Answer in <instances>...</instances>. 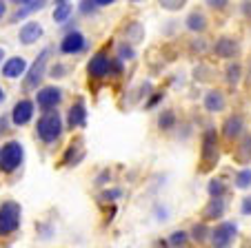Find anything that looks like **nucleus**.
I'll return each instance as SVG.
<instances>
[{"label": "nucleus", "mask_w": 251, "mask_h": 248, "mask_svg": "<svg viewBox=\"0 0 251 248\" xmlns=\"http://www.w3.org/2000/svg\"><path fill=\"white\" fill-rule=\"evenodd\" d=\"M225 191H227V186H225L223 180H218V178L209 180L207 193H209V197H211V200H223V197H225Z\"/></svg>", "instance_id": "26"}, {"label": "nucleus", "mask_w": 251, "mask_h": 248, "mask_svg": "<svg viewBox=\"0 0 251 248\" xmlns=\"http://www.w3.org/2000/svg\"><path fill=\"white\" fill-rule=\"evenodd\" d=\"M240 51V43H238V38L233 36H220L216 43H213V53L223 60H233Z\"/></svg>", "instance_id": "11"}, {"label": "nucleus", "mask_w": 251, "mask_h": 248, "mask_svg": "<svg viewBox=\"0 0 251 248\" xmlns=\"http://www.w3.org/2000/svg\"><path fill=\"white\" fill-rule=\"evenodd\" d=\"M2 58H5V49L0 47V62H2Z\"/></svg>", "instance_id": "41"}, {"label": "nucleus", "mask_w": 251, "mask_h": 248, "mask_svg": "<svg viewBox=\"0 0 251 248\" xmlns=\"http://www.w3.org/2000/svg\"><path fill=\"white\" fill-rule=\"evenodd\" d=\"M118 60H123V62H129V60H133L136 58V49L131 47V45H127V43H120L118 45Z\"/></svg>", "instance_id": "30"}, {"label": "nucleus", "mask_w": 251, "mask_h": 248, "mask_svg": "<svg viewBox=\"0 0 251 248\" xmlns=\"http://www.w3.org/2000/svg\"><path fill=\"white\" fill-rule=\"evenodd\" d=\"M245 78H247V82L251 85V60H249V65H247V73H245Z\"/></svg>", "instance_id": "39"}, {"label": "nucleus", "mask_w": 251, "mask_h": 248, "mask_svg": "<svg viewBox=\"0 0 251 248\" xmlns=\"http://www.w3.org/2000/svg\"><path fill=\"white\" fill-rule=\"evenodd\" d=\"M233 186H236V188H249V186H251V169H242V171H238Z\"/></svg>", "instance_id": "29"}, {"label": "nucleus", "mask_w": 251, "mask_h": 248, "mask_svg": "<svg viewBox=\"0 0 251 248\" xmlns=\"http://www.w3.org/2000/svg\"><path fill=\"white\" fill-rule=\"evenodd\" d=\"M120 195H123V188H109V191H104L100 197H102V202H116Z\"/></svg>", "instance_id": "31"}, {"label": "nucleus", "mask_w": 251, "mask_h": 248, "mask_svg": "<svg viewBox=\"0 0 251 248\" xmlns=\"http://www.w3.org/2000/svg\"><path fill=\"white\" fill-rule=\"evenodd\" d=\"M160 98H165V93H162V91H156V95H153V98L147 102V109L156 107V104H158V100H160Z\"/></svg>", "instance_id": "34"}, {"label": "nucleus", "mask_w": 251, "mask_h": 248, "mask_svg": "<svg viewBox=\"0 0 251 248\" xmlns=\"http://www.w3.org/2000/svg\"><path fill=\"white\" fill-rule=\"evenodd\" d=\"M233 155H236V159L240 164H247L251 162V133H245L242 135V140L238 142L236 151H233Z\"/></svg>", "instance_id": "21"}, {"label": "nucleus", "mask_w": 251, "mask_h": 248, "mask_svg": "<svg viewBox=\"0 0 251 248\" xmlns=\"http://www.w3.org/2000/svg\"><path fill=\"white\" fill-rule=\"evenodd\" d=\"M87 49V38L82 36L78 29H71L65 33V38L60 40V51L65 56H76V53L85 51Z\"/></svg>", "instance_id": "9"}, {"label": "nucleus", "mask_w": 251, "mask_h": 248, "mask_svg": "<svg viewBox=\"0 0 251 248\" xmlns=\"http://www.w3.org/2000/svg\"><path fill=\"white\" fill-rule=\"evenodd\" d=\"M111 178V173L109 171H102V175H98V180H96V184H98V186H102V184H107V180Z\"/></svg>", "instance_id": "35"}, {"label": "nucleus", "mask_w": 251, "mask_h": 248, "mask_svg": "<svg viewBox=\"0 0 251 248\" xmlns=\"http://www.w3.org/2000/svg\"><path fill=\"white\" fill-rule=\"evenodd\" d=\"M242 75H245V71H242V65H240V62H236V60L229 62L227 69H225V80H227L229 85H233V87H236L238 82L242 80Z\"/></svg>", "instance_id": "24"}, {"label": "nucleus", "mask_w": 251, "mask_h": 248, "mask_svg": "<svg viewBox=\"0 0 251 248\" xmlns=\"http://www.w3.org/2000/svg\"><path fill=\"white\" fill-rule=\"evenodd\" d=\"M33 109H36L33 100H29V98L18 100V102L14 104V109H11V124H14V127H25V124H29L33 113H36Z\"/></svg>", "instance_id": "10"}, {"label": "nucleus", "mask_w": 251, "mask_h": 248, "mask_svg": "<svg viewBox=\"0 0 251 248\" xmlns=\"http://www.w3.org/2000/svg\"><path fill=\"white\" fill-rule=\"evenodd\" d=\"M176 122H178V115H176L174 109H165V111H160V115H158V127H160L162 131H171V129L176 127Z\"/></svg>", "instance_id": "25"}, {"label": "nucleus", "mask_w": 251, "mask_h": 248, "mask_svg": "<svg viewBox=\"0 0 251 248\" xmlns=\"http://www.w3.org/2000/svg\"><path fill=\"white\" fill-rule=\"evenodd\" d=\"M142 38H145V27H142L138 20H133V23H127V27H125V40L123 43H127V45H136V43H140Z\"/></svg>", "instance_id": "20"}, {"label": "nucleus", "mask_w": 251, "mask_h": 248, "mask_svg": "<svg viewBox=\"0 0 251 248\" xmlns=\"http://www.w3.org/2000/svg\"><path fill=\"white\" fill-rule=\"evenodd\" d=\"M187 242H189V233H185V230H174L169 235V246L174 248H182Z\"/></svg>", "instance_id": "28"}, {"label": "nucleus", "mask_w": 251, "mask_h": 248, "mask_svg": "<svg viewBox=\"0 0 251 248\" xmlns=\"http://www.w3.org/2000/svg\"><path fill=\"white\" fill-rule=\"evenodd\" d=\"M111 69H114V58H111V53H109V49L107 47L98 49V51L89 58V62H87V73H89V80H96V82L109 78Z\"/></svg>", "instance_id": "4"}, {"label": "nucleus", "mask_w": 251, "mask_h": 248, "mask_svg": "<svg viewBox=\"0 0 251 248\" xmlns=\"http://www.w3.org/2000/svg\"><path fill=\"white\" fill-rule=\"evenodd\" d=\"M20 220H23V208H20L18 202H2L0 204V237L14 235L20 226Z\"/></svg>", "instance_id": "5"}, {"label": "nucleus", "mask_w": 251, "mask_h": 248, "mask_svg": "<svg viewBox=\"0 0 251 248\" xmlns=\"http://www.w3.org/2000/svg\"><path fill=\"white\" fill-rule=\"evenodd\" d=\"M25 146L20 140H9L0 149V171L2 173H16L23 166Z\"/></svg>", "instance_id": "2"}, {"label": "nucleus", "mask_w": 251, "mask_h": 248, "mask_svg": "<svg viewBox=\"0 0 251 248\" xmlns=\"http://www.w3.org/2000/svg\"><path fill=\"white\" fill-rule=\"evenodd\" d=\"M204 111L209 113H220L225 111V107H227V98H225V93L220 89H211L204 93Z\"/></svg>", "instance_id": "15"}, {"label": "nucleus", "mask_w": 251, "mask_h": 248, "mask_svg": "<svg viewBox=\"0 0 251 248\" xmlns=\"http://www.w3.org/2000/svg\"><path fill=\"white\" fill-rule=\"evenodd\" d=\"M242 11H245L247 18H251V2H242Z\"/></svg>", "instance_id": "38"}, {"label": "nucleus", "mask_w": 251, "mask_h": 248, "mask_svg": "<svg viewBox=\"0 0 251 248\" xmlns=\"http://www.w3.org/2000/svg\"><path fill=\"white\" fill-rule=\"evenodd\" d=\"M220 159V142L216 129H207L202 133V142H200V164L202 171H211Z\"/></svg>", "instance_id": "3"}, {"label": "nucleus", "mask_w": 251, "mask_h": 248, "mask_svg": "<svg viewBox=\"0 0 251 248\" xmlns=\"http://www.w3.org/2000/svg\"><path fill=\"white\" fill-rule=\"evenodd\" d=\"M207 27H209V20H207V16H204V11L194 9L189 16H187V29H189V31L202 33Z\"/></svg>", "instance_id": "19"}, {"label": "nucleus", "mask_w": 251, "mask_h": 248, "mask_svg": "<svg viewBox=\"0 0 251 248\" xmlns=\"http://www.w3.org/2000/svg\"><path fill=\"white\" fill-rule=\"evenodd\" d=\"M0 100H5V91L0 89Z\"/></svg>", "instance_id": "42"}, {"label": "nucleus", "mask_w": 251, "mask_h": 248, "mask_svg": "<svg viewBox=\"0 0 251 248\" xmlns=\"http://www.w3.org/2000/svg\"><path fill=\"white\" fill-rule=\"evenodd\" d=\"M5 11H7V5H5V2H0V18L5 16Z\"/></svg>", "instance_id": "40"}, {"label": "nucleus", "mask_w": 251, "mask_h": 248, "mask_svg": "<svg viewBox=\"0 0 251 248\" xmlns=\"http://www.w3.org/2000/svg\"><path fill=\"white\" fill-rule=\"evenodd\" d=\"M49 56H51V47H45L43 51L38 53V58L33 60V65L29 67L27 71V78H25V89L31 91V89H38L40 80L47 75V65H49Z\"/></svg>", "instance_id": "6"}, {"label": "nucleus", "mask_w": 251, "mask_h": 248, "mask_svg": "<svg viewBox=\"0 0 251 248\" xmlns=\"http://www.w3.org/2000/svg\"><path fill=\"white\" fill-rule=\"evenodd\" d=\"M182 5H185V2H162L165 9H182Z\"/></svg>", "instance_id": "36"}, {"label": "nucleus", "mask_w": 251, "mask_h": 248, "mask_svg": "<svg viewBox=\"0 0 251 248\" xmlns=\"http://www.w3.org/2000/svg\"><path fill=\"white\" fill-rule=\"evenodd\" d=\"M62 98H65V93H62L60 87H43V89H38V93H36V104H38L45 113L56 111L58 104L62 102Z\"/></svg>", "instance_id": "8"}, {"label": "nucleus", "mask_w": 251, "mask_h": 248, "mask_svg": "<svg viewBox=\"0 0 251 248\" xmlns=\"http://www.w3.org/2000/svg\"><path fill=\"white\" fill-rule=\"evenodd\" d=\"M25 71H27V60H25L23 56H14L2 65V75L9 80H16V78H20V75H25Z\"/></svg>", "instance_id": "17"}, {"label": "nucleus", "mask_w": 251, "mask_h": 248, "mask_svg": "<svg viewBox=\"0 0 251 248\" xmlns=\"http://www.w3.org/2000/svg\"><path fill=\"white\" fill-rule=\"evenodd\" d=\"M85 124H87V104L82 98H78L69 107V113H67V129L76 131V129H85Z\"/></svg>", "instance_id": "12"}, {"label": "nucleus", "mask_w": 251, "mask_h": 248, "mask_svg": "<svg viewBox=\"0 0 251 248\" xmlns=\"http://www.w3.org/2000/svg\"><path fill=\"white\" fill-rule=\"evenodd\" d=\"M45 5H47V2H43V0H40V2H38V0H27V2H20L18 11H16V14H14V18H11V20H14V23H16V20H18V18H25V16H27V14H31V11H40Z\"/></svg>", "instance_id": "23"}, {"label": "nucleus", "mask_w": 251, "mask_h": 248, "mask_svg": "<svg viewBox=\"0 0 251 248\" xmlns=\"http://www.w3.org/2000/svg\"><path fill=\"white\" fill-rule=\"evenodd\" d=\"M71 14H74V5L71 2H56V9H53V20H56V24H65L67 20L71 18Z\"/></svg>", "instance_id": "22"}, {"label": "nucleus", "mask_w": 251, "mask_h": 248, "mask_svg": "<svg viewBox=\"0 0 251 248\" xmlns=\"http://www.w3.org/2000/svg\"><path fill=\"white\" fill-rule=\"evenodd\" d=\"M207 237H211V230L207 228V222H200V224H196L194 228H191V239L194 242H204Z\"/></svg>", "instance_id": "27"}, {"label": "nucleus", "mask_w": 251, "mask_h": 248, "mask_svg": "<svg viewBox=\"0 0 251 248\" xmlns=\"http://www.w3.org/2000/svg\"><path fill=\"white\" fill-rule=\"evenodd\" d=\"M82 158H85V146H82L80 137H76V140L69 144V149H67L62 164H65V166H78V164L82 162Z\"/></svg>", "instance_id": "18"}, {"label": "nucleus", "mask_w": 251, "mask_h": 248, "mask_svg": "<svg viewBox=\"0 0 251 248\" xmlns=\"http://www.w3.org/2000/svg\"><path fill=\"white\" fill-rule=\"evenodd\" d=\"M238 235V224L236 222H220L216 228H211V244L213 248H229Z\"/></svg>", "instance_id": "7"}, {"label": "nucleus", "mask_w": 251, "mask_h": 248, "mask_svg": "<svg viewBox=\"0 0 251 248\" xmlns=\"http://www.w3.org/2000/svg\"><path fill=\"white\" fill-rule=\"evenodd\" d=\"M62 129L65 127H62L60 111H47L38 117V122H36V135H38V140L47 146L56 144V142L60 140Z\"/></svg>", "instance_id": "1"}, {"label": "nucleus", "mask_w": 251, "mask_h": 248, "mask_svg": "<svg viewBox=\"0 0 251 248\" xmlns=\"http://www.w3.org/2000/svg\"><path fill=\"white\" fill-rule=\"evenodd\" d=\"M91 5L94 7H107V5H114L111 0H91Z\"/></svg>", "instance_id": "37"}, {"label": "nucleus", "mask_w": 251, "mask_h": 248, "mask_svg": "<svg viewBox=\"0 0 251 248\" xmlns=\"http://www.w3.org/2000/svg\"><path fill=\"white\" fill-rule=\"evenodd\" d=\"M43 33H45V29H43V24L40 23H36V20H29V23H25L23 27H20V31H18V40L23 45H33V43H38L40 38H43Z\"/></svg>", "instance_id": "14"}, {"label": "nucleus", "mask_w": 251, "mask_h": 248, "mask_svg": "<svg viewBox=\"0 0 251 248\" xmlns=\"http://www.w3.org/2000/svg\"><path fill=\"white\" fill-rule=\"evenodd\" d=\"M247 131V122L245 117L240 115V113H233V115H229L227 120H225L223 124V135L227 137V140H238V137H242Z\"/></svg>", "instance_id": "13"}, {"label": "nucleus", "mask_w": 251, "mask_h": 248, "mask_svg": "<svg viewBox=\"0 0 251 248\" xmlns=\"http://www.w3.org/2000/svg\"><path fill=\"white\" fill-rule=\"evenodd\" d=\"M67 71H69V67H67V65H60V62H58V65L51 69V78H65Z\"/></svg>", "instance_id": "32"}, {"label": "nucleus", "mask_w": 251, "mask_h": 248, "mask_svg": "<svg viewBox=\"0 0 251 248\" xmlns=\"http://www.w3.org/2000/svg\"><path fill=\"white\" fill-rule=\"evenodd\" d=\"M240 213H242V215H251V195L242 197V204H240Z\"/></svg>", "instance_id": "33"}, {"label": "nucleus", "mask_w": 251, "mask_h": 248, "mask_svg": "<svg viewBox=\"0 0 251 248\" xmlns=\"http://www.w3.org/2000/svg\"><path fill=\"white\" fill-rule=\"evenodd\" d=\"M225 211H227V202H225V200H211V197H209L207 206L202 208V222L223 220Z\"/></svg>", "instance_id": "16"}]
</instances>
